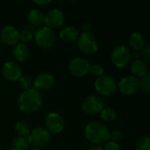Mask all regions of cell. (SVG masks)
Masks as SVG:
<instances>
[{"label":"cell","instance_id":"obj_26","mask_svg":"<svg viewBox=\"0 0 150 150\" xmlns=\"http://www.w3.org/2000/svg\"><path fill=\"white\" fill-rule=\"evenodd\" d=\"M19 81V86L24 89V90H27L29 88H32V85H33V79L30 76L28 75H22L19 79L18 80Z\"/></svg>","mask_w":150,"mask_h":150},{"label":"cell","instance_id":"obj_33","mask_svg":"<svg viewBox=\"0 0 150 150\" xmlns=\"http://www.w3.org/2000/svg\"><path fill=\"white\" fill-rule=\"evenodd\" d=\"M50 2H51L50 0H34V4H39V5H45V4H50Z\"/></svg>","mask_w":150,"mask_h":150},{"label":"cell","instance_id":"obj_34","mask_svg":"<svg viewBox=\"0 0 150 150\" xmlns=\"http://www.w3.org/2000/svg\"><path fill=\"white\" fill-rule=\"evenodd\" d=\"M88 150H103V149L100 146H93V147L89 148Z\"/></svg>","mask_w":150,"mask_h":150},{"label":"cell","instance_id":"obj_28","mask_svg":"<svg viewBox=\"0 0 150 150\" xmlns=\"http://www.w3.org/2000/svg\"><path fill=\"white\" fill-rule=\"evenodd\" d=\"M140 88L142 90L143 92L150 94V70L144 77L141 78L140 82Z\"/></svg>","mask_w":150,"mask_h":150},{"label":"cell","instance_id":"obj_15","mask_svg":"<svg viewBox=\"0 0 150 150\" xmlns=\"http://www.w3.org/2000/svg\"><path fill=\"white\" fill-rule=\"evenodd\" d=\"M1 40L8 46H15L19 41V32L13 25H4L0 32Z\"/></svg>","mask_w":150,"mask_h":150},{"label":"cell","instance_id":"obj_5","mask_svg":"<svg viewBox=\"0 0 150 150\" xmlns=\"http://www.w3.org/2000/svg\"><path fill=\"white\" fill-rule=\"evenodd\" d=\"M95 91L103 96H111L117 91V83L110 76H101L96 77L94 83Z\"/></svg>","mask_w":150,"mask_h":150},{"label":"cell","instance_id":"obj_1","mask_svg":"<svg viewBox=\"0 0 150 150\" xmlns=\"http://www.w3.org/2000/svg\"><path fill=\"white\" fill-rule=\"evenodd\" d=\"M43 104V98L41 91L34 88L24 90L17 98L19 109L26 113H33L39 111Z\"/></svg>","mask_w":150,"mask_h":150},{"label":"cell","instance_id":"obj_18","mask_svg":"<svg viewBox=\"0 0 150 150\" xmlns=\"http://www.w3.org/2000/svg\"><path fill=\"white\" fill-rule=\"evenodd\" d=\"M130 70H131L132 76H135L136 78H138V77L139 78L144 77L148 74V72H149L148 66L145 63V62H143L141 60H139V59L133 61L131 63Z\"/></svg>","mask_w":150,"mask_h":150},{"label":"cell","instance_id":"obj_24","mask_svg":"<svg viewBox=\"0 0 150 150\" xmlns=\"http://www.w3.org/2000/svg\"><path fill=\"white\" fill-rule=\"evenodd\" d=\"M100 113H101L102 119L105 121L111 122L117 119V112L111 107H104Z\"/></svg>","mask_w":150,"mask_h":150},{"label":"cell","instance_id":"obj_35","mask_svg":"<svg viewBox=\"0 0 150 150\" xmlns=\"http://www.w3.org/2000/svg\"><path fill=\"white\" fill-rule=\"evenodd\" d=\"M133 56H134L135 58L141 57V56H142V55H141V51H135V52L133 53Z\"/></svg>","mask_w":150,"mask_h":150},{"label":"cell","instance_id":"obj_14","mask_svg":"<svg viewBox=\"0 0 150 150\" xmlns=\"http://www.w3.org/2000/svg\"><path fill=\"white\" fill-rule=\"evenodd\" d=\"M55 82L54 76L48 72V71H42L35 76L34 79L33 80V85L34 88L37 91H46L49 90Z\"/></svg>","mask_w":150,"mask_h":150},{"label":"cell","instance_id":"obj_38","mask_svg":"<svg viewBox=\"0 0 150 150\" xmlns=\"http://www.w3.org/2000/svg\"><path fill=\"white\" fill-rule=\"evenodd\" d=\"M0 32H1V28H0Z\"/></svg>","mask_w":150,"mask_h":150},{"label":"cell","instance_id":"obj_6","mask_svg":"<svg viewBox=\"0 0 150 150\" xmlns=\"http://www.w3.org/2000/svg\"><path fill=\"white\" fill-rule=\"evenodd\" d=\"M132 54L130 49L124 46L119 45L113 48L111 54V59L112 63L118 68L126 67L131 61Z\"/></svg>","mask_w":150,"mask_h":150},{"label":"cell","instance_id":"obj_25","mask_svg":"<svg viewBox=\"0 0 150 150\" xmlns=\"http://www.w3.org/2000/svg\"><path fill=\"white\" fill-rule=\"evenodd\" d=\"M135 149L136 150H150V136L146 135L138 139Z\"/></svg>","mask_w":150,"mask_h":150},{"label":"cell","instance_id":"obj_29","mask_svg":"<svg viewBox=\"0 0 150 150\" xmlns=\"http://www.w3.org/2000/svg\"><path fill=\"white\" fill-rule=\"evenodd\" d=\"M110 138H111L112 142L118 143L124 138V134L119 129H114L111 132H110Z\"/></svg>","mask_w":150,"mask_h":150},{"label":"cell","instance_id":"obj_2","mask_svg":"<svg viewBox=\"0 0 150 150\" xmlns=\"http://www.w3.org/2000/svg\"><path fill=\"white\" fill-rule=\"evenodd\" d=\"M86 138L94 144H102L109 141L110 131L107 127L99 121H91L84 128Z\"/></svg>","mask_w":150,"mask_h":150},{"label":"cell","instance_id":"obj_31","mask_svg":"<svg viewBox=\"0 0 150 150\" xmlns=\"http://www.w3.org/2000/svg\"><path fill=\"white\" fill-rule=\"evenodd\" d=\"M141 55L148 61L150 62V45L145 46V47L141 50Z\"/></svg>","mask_w":150,"mask_h":150},{"label":"cell","instance_id":"obj_22","mask_svg":"<svg viewBox=\"0 0 150 150\" xmlns=\"http://www.w3.org/2000/svg\"><path fill=\"white\" fill-rule=\"evenodd\" d=\"M28 142L25 137L17 136L14 137L10 143L11 150H27L28 149Z\"/></svg>","mask_w":150,"mask_h":150},{"label":"cell","instance_id":"obj_7","mask_svg":"<svg viewBox=\"0 0 150 150\" xmlns=\"http://www.w3.org/2000/svg\"><path fill=\"white\" fill-rule=\"evenodd\" d=\"M50 141V133L42 127H36L31 129L27 135V142L34 147L45 146Z\"/></svg>","mask_w":150,"mask_h":150},{"label":"cell","instance_id":"obj_16","mask_svg":"<svg viewBox=\"0 0 150 150\" xmlns=\"http://www.w3.org/2000/svg\"><path fill=\"white\" fill-rule=\"evenodd\" d=\"M11 54L16 62H21L26 61L29 57L30 51H29V47H27V44L19 42L15 46H13Z\"/></svg>","mask_w":150,"mask_h":150},{"label":"cell","instance_id":"obj_23","mask_svg":"<svg viewBox=\"0 0 150 150\" xmlns=\"http://www.w3.org/2000/svg\"><path fill=\"white\" fill-rule=\"evenodd\" d=\"M14 130L18 134V136H22L25 137L26 135H28L30 133V126L27 121L24 120H19L15 123L14 126Z\"/></svg>","mask_w":150,"mask_h":150},{"label":"cell","instance_id":"obj_20","mask_svg":"<svg viewBox=\"0 0 150 150\" xmlns=\"http://www.w3.org/2000/svg\"><path fill=\"white\" fill-rule=\"evenodd\" d=\"M129 45L135 51H141L146 46L144 36L139 33H133L129 37Z\"/></svg>","mask_w":150,"mask_h":150},{"label":"cell","instance_id":"obj_19","mask_svg":"<svg viewBox=\"0 0 150 150\" xmlns=\"http://www.w3.org/2000/svg\"><path fill=\"white\" fill-rule=\"evenodd\" d=\"M27 20L28 24L34 27H40L44 22V14L42 10L38 8H33L27 13Z\"/></svg>","mask_w":150,"mask_h":150},{"label":"cell","instance_id":"obj_17","mask_svg":"<svg viewBox=\"0 0 150 150\" xmlns=\"http://www.w3.org/2000/svg\"><path fill=\"white\" fill-rule=\"evenodd\" d=\"M79 35L80 34L78 29L73 25L65 26L59 32V38L66 43H70L77 40Z\"/></svg>","mask_w":150,"mask_h":150},{"label":"cell","instance_id":"obj_21","mask_svg":"<svg viewBox=\"0 0 150 150\" xmlns=\"http://www.w3.org/2000/svg\"><path fill=\"white\" fill-rule=\"evenodd\" d=\"M35 27H34L33 25H29V24H26L21 27V30L19 31V40L22 43H27L29 42L34 36V33H35Z\"/></svg>","mask_w":150,"mask_h":150},{"label":"cell","instance_id":"obj_9","mask_svg":"<svg viewBox=\"0 0 150 150\" xmlns=\"http://www.w3.org/2000/svg\"><path fill=\"white\" fill-rule=\"evenodd\" d=\"M81 108L88 114H96L104 108V102L96 95H89L83 99Z\"/></svg>","mask_w":150,"mask_h":150},{"label":"cell","instance_id":"obj_4","mask_svg":"<svg viewBox=\"0 0 150 150\" xmlns=\"http://www.w3.org/2000/svg\"><path fill=\"white\" fill-rule=\"evenodd\" d=\"M76 41L79 49L84 54H93L98 50V41L95 35H93L91 33H80Z\"/></svg>","mask_w":150,"mask_h":150},{"label":"cell","instance_id":"obj_3","mask_svg":"<svg viewBox=\"0 0 150 150\" xmlns=\"http://www.w3.org/2000/svg\"><path fill=\"white\" fill-rule=\"evenodd\" d=\"M34 38L37 46L42 49L46 50L51 48L55 45L57 35L53 29L46 25H42L36 28Z\"/></svg>","mask_w":150,"mask_h":150},{"label":"cell","instance_id":"obj_37","mask_svg":"<svg viewBox=\"0 0 150 150\" xmlns=\"http://www.w3.org/2000/svg\"><path fill=\"white\" fill-rule=\"evenodd\" d=\"M0 150H3V149H2V148H1V147H0Z\"/></svg>","mask_w":150,"mask_h":150},{"label":"cell","instance_id":"obj_8","mask_svg":"<svg viewBox=\"0 0 150 150\" xmlns=\"http://www.w3.org/2000/svg\"><path fill=\"white\" fill-rule=\"evenodd\" d=\"M44 126L50 133L59 134L65 128V120L59 113L51 112L45 116Z\"/></svg>","mask_w":150,"mask_h":150},{"label":"cell","instance_id":"obj_30","mask_svg":"<svg viewBox=\"0 0 150 150\" xmlns=\"http://www.w3.org/2000/svg\"><path fill=\"white\" fill-rule=\"evenodd\" d=\"M103 150H121V148L118 145V143L111 141L105 144V147H104Z\"/></svg>","mask_w":150,"mask_h":150},{"label":"cell","instance_id":"obj_12","mask_svg":"<svg viewBox=\"0 0 150 150\" xmlns=\"http://www.w3.org/2000/svg\"><path fill=\"white\" fill-rule=\"evenodd\" d=\"M65 21L64 12L58 8H52L44 14V23L46 26L54 29L61 26Z\"/></svg>","mask_w":150,"mask_h":150},{"label":"cell","instance_id":"obj_27","mask_svg":"<svg viewBox=\"0 0 150 150\" xmlns=\"http://www.w3.org/2000/svg\"><path fill=\"white\" fill-rule=\"evenodd\" d=\"M103 72H104L103 67L102 65L98 64V63H94V64H91L89 66L88 73H90L92 76L99 77V76L103 75Z\"/></svg>","mask_w":150,"mask_h":150},{"label":"cell","instance_id":"obj_10","mask_svg":"<svg viewBox=\"0 0 150 150\" xmlns=\"http://www.w3.org/2000/svg\"><path fill=\"white\" fill-rule=\"evenodd\" d=\"M89 62L88 60H86L83 57H74L72 58L69 64H68V69L70 73L77 77H81L86 76L88 73L89 69Z\"/></svg>","mask_w":150,"mask_h":150},{"label":"cell","instance_id":"obj_32","mask_svg":"<svg viewBox=\"0 0 150 150\" xmlns=\"http://www.w3.org/2000/svg\"><path fill=\"white\" fill-rule=\"evenodd\" d=\"M91 24L88 21H84L81 24V30L83 31V33H89V31L91 30Z\"/></svg>","mask_w":150,"mask_h":150},{"label":"cell","instance_id":"obj_11","mask_svg":"<svg viewBox=\"0 0 150 150\" xmlns=\"http://www.w3.org/2000/svg\"><path fill=\"white\" fill-rule=\"evenodd\" d=\"M3 76L11 82L18 81L22 76V69L20 65L15 61H7L2 66Z\"/></svg>","mask_w":150,"mask_h":150},{"label":"cell","instance_id":"obj_36","mask_svg":"<svg viewBox=\"0 0 150 150\" xmlns=\"http://www.w3.org/2000/svg\"><path fill=\"white\" fill-rule=\"evenodd\" d=\"M29 150H40V149H38L34 148V149H29Z\"/></svg>","mask_w":150,"mask_h":150},{"label":"cell","instance_id":"obj_13","mask_svg":"<svg viewBox=\"0 0 150 150\" xmlns=\"http://www.w3.org/2000/svg\"><path fill=\"white\" fill-rule=\"evenodd\" d=\"M140 88V81L133 76H124L119 83L118 89L120 92L124 95H133L138 91Z\"/></svg>","mask_w":150,"mask_h":150}]
</instances>
